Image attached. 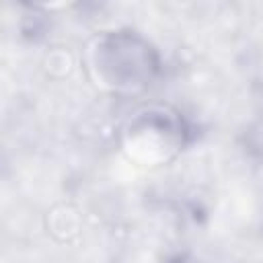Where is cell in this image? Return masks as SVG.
<instances>
[{"mask_svg":"<svg viewBox=\"0 0 263 263\" xmlns=\"http://www.w3.org/2000/svg\"><path fill=\"white\" fill-rule=\"evenodd\" d=\"M123 150L142 164H158L173 158L183 144V127L168 109L146 107L129 117L123 129Z\"/></svg>","mask_w":263,"mask_h":263,"instance_id":"6da1fadb","label":"cell"},{"mask_svg":"<svg viewBox=\"0 0 263 263\" xmlns=\"http://www.w3.org/2000/svg\"><path fill=\"white\" fill-rule=\"evenodd\" d=\"M99 84L111 90H138L150 78V49L138 47L132 37H97L88 47V64H115Z\"/></svg>","mask_w":263,"mask_h":263,"instance_id":"7a4b0ae2","label":"cell"}]
</instances>
